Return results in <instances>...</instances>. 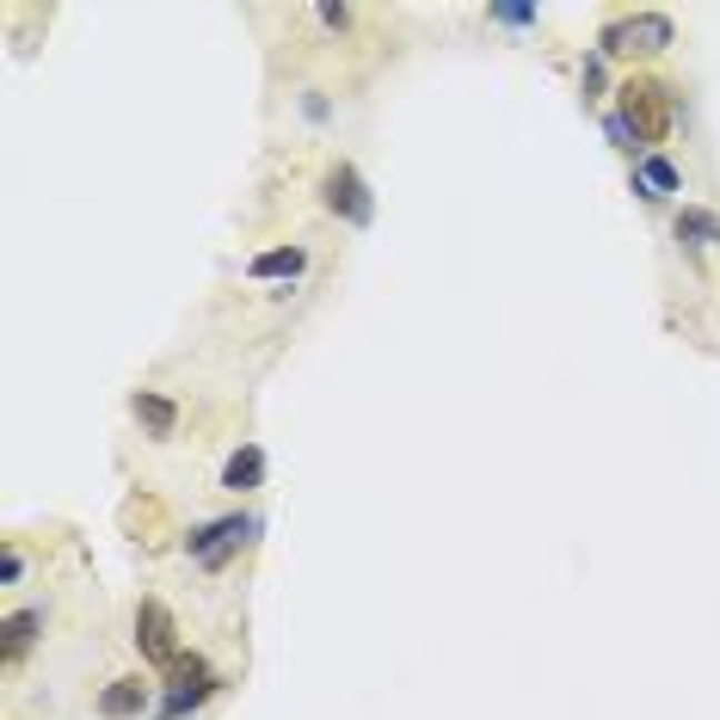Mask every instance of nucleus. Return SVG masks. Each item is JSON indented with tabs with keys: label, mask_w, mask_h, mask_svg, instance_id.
<instances>
[{
	"label": "nucleus",
	"mask_w": 720,
	"mask_h": 720,
	"mask_svg": "<svg viewBox=\"0 0 720 720\" xmlns=\"http://www.w3.org/2000/svg\"><path fill=\"white\" fill-rule=\"evenodd\" d=\"M622 118H628V130L640 136V148H653L659 136L671 130V93L659 87V80H628L622 87Z\"/></svg>",
	"instance_id": "obj_1"
},
{
	"label": "nucleus",
	"mask_w": 720,
	"mask_h": 720,
	"mask_svg": "<svg viewBox=\"0 0 720 720\" xmlns=\"http://www.w3.org/2000/svg\"><path fill=\"white\" fill-rule=\"evenodd\" d=\"M136 647H142L148 666H167V671L186 659L179 653V628H173V610H167V603H154V598L136 603Z\"/></svg>",
	"instance_id": "obj_2"
},
{
	"label": "nucleus",
	"mask_w": 720,
	"mask_h": 720,
	"mask_svg": "<svg viewBox=\"0 0 720 720\" xmlns=\"http://www.w3.org/2000/svg\"><path fill=\"white\" fill-rule=\"evenodd\" d=\"M671 43V19L666 13H634V19H622V26H610L603 31V50L610 56H622V50H666Z\"/></svg>",
	"instance_id": "obj_3"
},
{
	"label": "nucleus",
	"mask_w": 720,
	"mask_h": 720,
	"mask_svg": "<svg viewBox=\"0 0 720 720\" xmlns=\"http://www.w3.org/2000/svg\"><path fill=\"white\" fill-rule=\"evenodd\" d=\"M247 530H253V523H247V518H222V523H210V530L186 536V548L203 560V567H222V560L234 554L240 542H247Z\"/></svg>",
	"instance_id": "obj_4"
},
{
	"label": "nucleus",
	"mask_w": 720,
	"mask_h": 720,
	"mask_svg": "<svg viewBox=\"0 0 720 720\" xmlns=\"http://www.w3.org/2000/svg\"><path fill=\"white\" fill-rule=\"evenodd\" d=\"M327 203L358 228L370 222V191H363V179L351 173V167H333V173H327Z\"/></svg>",
	"instance_id": "obj_5"
},
{
	"label": "nucleus",
	"mask_w": 720,
	"mask_h": 720,
	"mask_svg": "<svg viewBox=\"0 0 720 720\" xmlns=\"http://www.w3.org/2000/svg\"><path fill=\"white\" fill-rule=\"evenodd\" d=\"M130 413L142 419V426L154 431V438H173V426H179V407H173V400H167V394H148V388L130 400Z\"/></svg>",
	"instance_id": "obj_6"
},
{
	"label": "nucleus",
	"mask_w": 720,
	"mask_h": 720,
	"mask_svg": "<svg viewBox=\"0 0 720 720\" xmlns=\"http://www.w3.org/2000/svg\"><path fill=\"white\" fill-rule=\"evenodd\" d=\"M142 702H148V683L118 678L106 696H99V714H106V720H130V714H142Z\"/></svg>",
	"instance_id": "obj_7"
},
{
	"label": "nucleus",
	"mask_w": 720,
	"mask_h": 720,
	"mask_svg": "<svg viewBox=\"0 0 720 720\" xmlns=\"http://www.w3.org/2000/svg\"><path fill=\"white\" fill-rule=\"evenodd\" d=\"M259 474H266V456L247 443L240 456H228V468H222V487L228 493H247V487H259Z\"/></svg>",
	"instance_id": "obj_8"
},
{
	"label": "nucleus",
	"mask_w": 720,
	"mask_h": 720,
	"mask_svg": "<svg viewBox=\"0 0 720 720\" xmlns=\"http://www.w3.org/2000/svg\"><path fill=\"white\" fill-rule=\"evenodd\" d=\"M634 191L640 198H666V191H678V167H671L666 154H647V167L634 173Z\"/></svg>",
	"instance_id": "obj_9"
},
{
	"label": "nucleus",
	"mask_w": 720,
	"mask_h": 720,
	"mask_svg": "<svg viewBox=\"0 0 720 720\" xmlns=\"http://www.w3.org/2000/svg\"><path fill=\"white\" fill-rule=\"evenodd\" d=\"M302 266H308V253H302V247H271V253H259L247 271H253V278H296Z\"/></svg>",
	"instance_id": "obj_10"
},
{
	"label": "nucleus",
	"mask_w": 720,
	"mask_h": 720,
	"mask_svg": "<svg viewBox=\"0 0 720 720\" xmlns=\"http://www.w3.org/2000/svg\"><path fill=\"white\" fill-rule=\"evenodd\" d=\"M38 628H43V610H13V616H7V666H13L31 640H38Z\"/></svg>",
	"instance_id": "obj_11"
},
{
	"label": "nucleus",
	"mask_w": 720,
	"mask_h": 720,
	"mask_svg": "<svg viewBox=\"0 0 720 720\" xmlns=\"http://www.w3.org/2000/svg\"><path fill=\"white\" fill-rule=\"evenodd\" d=\"M678 240H690V247H714L720 222L708 210H678Z\"/></svg>",
	"instance_id": "obj_12"
},
{
	"label": "nucleus",
	"mask_w": 720,
	"mask_h": 720,
	"mask_svg": "<svg viewBox=\"0 0 720 720\" xmlns=\"http://www.w3.org/2000/svg\"><path fill=\"white\" fill-rule=\"evenodd\" d=\"M610 142H616V148H628V154H640V136L628 130V118H622V111H610Z\"/></svg>",
	"instance_id": "obj_13"
},
{
	"label": "nucleus",
	"mask_w": 720,
	"mask_h": 720,
	"mask_svg": "<svg viewBox=\"0 0 720 720\" xmlns=\"http://www.w3.org/2000/svg\"><path fill=\"white\" fill-rule=\"evenodd\" d=\"M493 19H499V26H536V7H506V0H499Z\"/></svg>",
	"instance_id": "obj_14"
},
{
	"label": "nucleus",
	"mask_w": 720,
	"mask_h": 720,
	"mask_svg": "<svg viewBox=\"0 0 720 720\" xmlns=\"http://www.w3.org/2000/svg\"><path fill=\"white\" fill-rule=\"evenodd\" d=\"M19 573H26V560H19V548H7V554H0V579H7V586H13Z\"/></svg>",
	"instance_id": "obj_15"
},
{
	"label": "nucleus",
	"mask_w": 720,
	"mask_h": 720,
	"mask_svg": "<svg viewBox=\"0 0 720 720\" xmlns=\"http://www.w3.org/2000/svg\"><path fill=\"white\" fill-rule=\"evenodd\" d=\"M320 26H339V31H346L351 13H346V7H320Z\"/></svg>",
	"instance_id": "obj_16"
}]
</instances>
